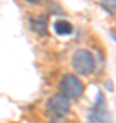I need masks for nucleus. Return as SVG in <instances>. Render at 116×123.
I'll return each mask as SVG.
<instances>
[{
    "mask_svg": "<svg viewBox=\"0 0 116 123\" xmlns=\"http://www.w3.org/2000/svg\"><path fill=\"white\" fill-rule=\"evenodd\" d=\"M71 63L75 73L79 75H89L94 70V57L86 49H78L72 55Z\"/></svg>",
    "mask_w": 116,
    "mask_h": 123,
    "instance_id": "f257e3e1",
    "label": "nucleus"
},
{
    "mask_svg": "<svg viewBox=\"0 0 116 123\" xmlns=\"http://www.w3.org/2000/svg\"><path fill=\"white\" fill-rule=\"evenodd\" d=\"M83 84L78 77L72 74L66 75L64 78L60 81V90L62 94L66 98H78L81 97V94L83 93Z\"/></svg>",
    "mask_w": 116,
    "mask_h": 123,
    "instance_id": "f03ea898",
    "label": "nucleus"
},
{
    "mask_svg": "<svg viewBox=\"0 0 116 123\" xmlns=\"http://www.w3.org/2000/svg\"><path fill=\"white\" fill-rule=\"evenodd\" d=\"M49 114L55 116V118H62L64 115L68 114L70 111V103L63 94H58V96L51 97L46 104Z\"/></svg>",
    "mask_w": 116,
    "mask_h": 123,
    "instance_id": "7ed1b4c3",
    "label": "nucleus"
},
{
    "mask_svg": "<svg viewBox=\"0 0 116 123\" xmlns=\"http://www.w3.org/2000/svg\"><path fill=\"white\" fill-rule=\"evenodd\" d=\"M90 119L94 123H109V114L107 111V105H105L104 97L101 94H100V98H98L96 107L92 111Z\"/></svg>",
    "mask_w": 116,
    "mask_h": 123,
    "instance_id": "20e7f679",
    "label": "nucleus"
},
{
    "mask_svg": "<svg viewBox=\"0 0 116 123\" xmlns=\"http://www.w3.org/2000/svg\"><path fill=\"white\" fill-rule=\"evenodd\" d=\"M53 30L58 36H70L74 30L72 25L68 21H64V19H59L53 23Z\"/></svg>",
    "mask_w": 116,
    "mask_h": 123,
    "instance_id": "39448f33",
    "label": "nucleus"
},
{
    "mask_svg": "<svg viewBox=\"0 0 116 123\" xmlns=\"http://www.w3.org/2000/svg\"><path fill=\"white\" fill-rule=\"evenodd\" d=\"M103 8L112 15H116V0H100Z\"/></svg>",
    "mask_w": 116,
    "mask_h": 123,
    "instance_id": "423d86ee",
    "label": "nucleus"
},
{
    "mask_svg": "<svg viewBox=\"0 0 116 123\" xmlns=\"http://www.w3.org/2000/svg\"><path fill=\"white\" fill-rule=\"evenodd\" d=\"M25 1L30 3V4H38V3H41V1H42V0H25Z\"/></svg>",
    "mask_w": 116,
    "mask_h": 123,
    "instance_id": "0eeeda50",
    "label": "nucleus"
},
{
    "mask_svg": "<svg viewBox=\"0 0 116 123\" xmlns=\"http://www.w3.org/2000/svg\"><path fill=\"white\" fill-rule=\"evenodd\" d=\"M111 37L116 41V30H111Z\"/></svg>",
    "mask_w": 116,
    "mask_h": 123,
    "instance_id": "6e6552de",
    "label": "nucleus"
}]
</instances>
